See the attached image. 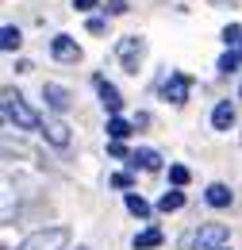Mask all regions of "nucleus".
Wrapping results in <instances>:
<instances>
[{
	"label": "nucleus",
	"instance_id": "f257e3e1",
	"mask_svg": "<svg viewBox=\"0 0 242 250\" xmlns=\"http://www.w3.org/2000/svg\"><path fill=\"white\" fill-rule=\"evenodd\" d=\"M227 239H231V231L223 223H200L177 239V250H223Z\"/></svg>",
	"mask_w": 242,
	"mask_h": 250
},
{
	"label": "nucleus",
	"instance_id": "f03ea898",
	"mask_svg": "<svg viewBox=\"0 0 242 250\" xmlns=\"http://www.w3.org/2000/svg\"><path fill=\"white\" fill-rule=\"evenodd\" d=\"M4 120H8V124H16V127H23V131H42L39 112L23 100L20 89H4Z\"/></svg>",
	"mask_w": 242,
	"mask_h": 250
},
{
	"label": "nucleus",
	"instance_id": "7ed1b4c3",
	"mask_svg": "<svg viewBox=\"0 0 242 250\" xmlns=\"http://www.w3.org/2000/svg\"><path fill=\"white\" fill-rule=\"evenodd\" d=\"M65 243H69L65 227H46V231H35L31 239H23L20 250H65Z\"/></svg>",
	"mask_w": 242,
	"mask_h": 250
},
{
	"label": "nucleus",
	"instance_id": "20e7f679",
	"mask_svg": "<svg viewBox=\"0 0 242 250\" xmlns=\"http://www.w3.org/2000/svg\"><path fill=\"white\" fill-rule=\"evenodd\" d=\"M188 89H192V81H188L184 73H169V77L161 81V89H158V93H161L165 104H184V100H188Z\"/></svg>",
	"mask_w": 242,
	"mask_h": 250
},
{
	"label": "nucleus",
	"instance_id": "39448f33",
	"mask_svg": "<svg viewBox=\"0 0 242 250\" xmlns=\"http://www.w3.org/2000/svg\"><path fill=\"white\" fill-rule=\"evenodd\" d=\"M116 58H120V65L127 69V73H135V69H139V58H142V39H139V35H127V39H120Z\"/></svg>",
	"mask_w": 242,
	"mask_h": 250
},
{
	"label": "nucleus",
	"instance_id": "423d86ee",
	"mask_svg": "<svg viewBox=\"0 0 242 250\" xmlns=\"http://www.w3.org/2000/svg\"><path fill=\"white\" fill-rule=\"evenodd\" d=\"M50 54H54L58 62H77V58H81V46H77L69 35H54V42H50Z\"/></svg>",
	"mask_w": 242,
	"mask_h": 250
},
{
	"label": "nucleus",
	"instance_id": "0eeeda50",
	"mask_svg": "<svg viewBox=\"0 0 242 250\" xmlns=\"http://www.w3.org/2000/svg\"><path fill=\"white\" fill-rule=\"evenodd\" d=\"M96 93H100V100H104V108H108L112 116H120V108H123V96H120V89H116L112 81H104V77H96Z\"/></svg>",
	"mask_w": 242,
	"mask_h": 250
},
{
	"label": "nucleus",
	"instance_id": "6e6552de",
	"mask_svg": "<svg viewBox=\"0 0 242 250\" xmlns=\"http://www.w3.org/2000/svg\"><path fill=\"white\" fill-rule=\"evenodd\" d=\"M231 124H235V104H231V100L215 104V112H212V127H215V131H231Z\"/></svg>",
	"mask_w": 242,
	"mask_h": 250
},
{
	"label": "nucleus",
	"instance_id": "1a4fd4ad",
	"mask_svg": "<svg viewBox=\"0 0 242 250\" xmlns=\"http://www.w3.org/2000/svg\"><path fill=\"white\" fill-rule=\"evenodd\" d=\"M127 166H135V169H139V166H142V169H158V166H161V158L154 154V150H146V146H139V150H131Z\"/></svg>",
	"mask_w": 242,
	"mask_h": 250
},
{
	"label": "nucleus",
	"instance_id": "9d476101",
	"mask_svg": "<svg viewBox=\"0 0 242 250\" xmlns=\"http://www.w3.org/2000/svg\"><path fill=\"white\" fill-rule=\"evenodd\" d=\"M42 135H46L54 146H69V127L61 124V120H50V124H42Z\"/></svg>",
	"mask_w": 242,
	"mask_h": 250
},
{
	"label": "nucleus",
	"instance_id": "9b49d317",
	"mask_svg": "<svg viewBox=\"0 0 242 250\" xmlns=\"http://www.w3.org/2000/svg\"><path fill=\"white\" fill-rule=\"evenodd\" d=\"M42 96H46V104H50L54 112H65V108H69V93H65L61 85H46V89H42Z\"/></svg>",
	"mask_w": 242,
	"mask_h": 250
},
{
	"label": "nucleus",
	"instance_id": "f8f14e48",
	"mask_svg": "<svg viewBox=\"0 0 242 250\" xmlns=\"http://www.w3.org/2000/svg\"><path fill=\"white\" fill-rule=\"evenodd\" d=\"M204 200H208L212 208H231V188H227V185H208Z\"/></svg>",
	"mask_w": 242,
	"mask_h": 250
},
{
	"label": "nucleus",
	"instance_id": "ddd939ff",
	"mask_svg": "<svg viewBox=\"0 0 242 250\" xmlns=\"http://www.w3.org/2000/svg\"><path fill=\"white\" fill-rule=\"evenodd\" d=\"M131 247H135V250H154V247H161V231H158V227H146V231H139Z\"/></svg>",
	"mask_w": 242,
	"mask_h": 250
},
{
	"label": "nucleus",
	"instance_id": "4468645a",
	"mask_svg": "<svg viewBox=\"0 0 242 250\" xmlns=\"http://www.w3.org/2000/svg\"><path fill=\"white\" fill-rule=\"evenodd\" d=\"M20 42H23V35H20V27H12V23H4V31H0V46L12 54V50H20Z\"/></svg>",
	"mask_w": 242,
	"mask_h": 250
},
{
	"label": "nucleus",
	"instance_id": "2eb2a0df",
	"mask_svg": "<svg viewBox=\"0 0 242 250\" xmlns=\"http://www.w3.org/2000/svg\"><path fill=\"white\" fill-rule=\"evenodd\" d=\"M127 212H131V216H139V219H150V204H146L139 192H127Z\"/></svg>",
	"mask_w": 242,
	"mask_h": 250
},
{
	"label": "nucleus",
	"instance_id": "dca6fc26",
	"mask_svg": "<svg viewBox=\"0 0 242 250\" xmlns=\"http://www.w3.org/2000/svg\"><path fill=\"white\" fill-rule=\"evenodd\" d=\"M181 204H184V192H181V188H169V192L158 200V208H161V212H177Z\"/></svg>",
	"mask_w": 242,
	"mask_h": 250
},
{
	"label": "nucleus",
	"instance_id": "f3484780",
	"mask_svg": "<svg viewBox=\"0 0 242 250\" xmlns=\"http://www.w3.org/2000/svg\"><path fill=\"white\" fill-rule=\"evenodd\" d=\"M108 135H112L116 143H123V139L131 135V124H127L123 116H112V120H108Z\"/></svg>",
	"mask_w": 242,
	"mask_h": 250
},
{
	"label": "nucleus",
	"instance_id": "a211bd4d",
	"mask_svg": "<svg viewBox=\"0 0 242 250\" xmlns=\"http://www.w3.org/2000/svg\"><path fill=\"white\" fill-rule=\"evenodd\" d=\"M235 69H242V54H235V50H227V54L219 58V73H235Z\"/></svg>",
	"mask_w": 242,
	"mask_h": 250
},
{
	"label": "nucleus",
	"instance_id": "6ab92c4d",
	"mask_svg": "<svg viewBox=\"0 0 242 250\" xmlns=\"http://www.w3.org/2000/svg\"><path fill=\"white\" fill-rule=\"evenodd\" d=\"M169 185H188V169H184V166H169Z\"/></svg>",
	"mask_w": 242,
	"mask_h": 250
},
{
	"label": "nucleus",
	"instance_id": "aec40b11",
	"mask_svg": "<svg viewBox=\"0 0 242 250\" xmlns=\"http://www.w3.org/2000/svg\"><path fill=\"white\" fill-rule=\"evenodd\" d=\"M223 42H227V46H242V27H235V23L223 27Z\"/></svg>",
	"mask_w": 242,
	"mask_h": 250
},
{
	"label": "nucleus",
	"instance_id": "412c9836",
	"mask_svg": "<svg viewBox=\"0 0 242 250\" xmlns=\"http://www.w3.org/2000/svg\"><path fill=\"white\" fill-rule=\"evenodd\" d=\"M108 154H112V158H123V162H127V158H131V150H127L123 143H116V139H112V143H108Z\"/></svg>",
	"mask_w": 242,
	"mask_h": 250
},
{
	"label": "nucleus",
	"instance_id": "4be33fe9",
	"mask_svg": "<svg viewBox=\"0 0 242 250\" xmlns=\"http://www.w3.org/2000/svg\"><path fill=\"white\" fill-rule=\"evenodd\" d=\"M112 188H131V173H116V177H112Z\"/></svg>",
	"mask_w": 242,
	"mask_h": 250
},
{
	"label": "nucleus",
	"instance_id": "5701e85b",
	"mask_svg": "<svg viewBox=\"0 0 242 250\" xmlns=\"http://www.w3.org/2000/svg\"><path fill=\"white\" fill-rule=\"evenodd\" d=\"M104 27H108V23H104L100 16H92V20H89V31H92V35H100V31H104Z\"/></svg>",
	"mask_w": 242,
	"mask_h": 250
},
{
	"label": "nucleus",
	"instance_id": "b1692460",
	"mask_svg": "<svg viewBox=\"0 0 242 250\" xmlns=\"http://www.w3.org/2000/svg\"><path fill=\"white\" fill-rule=\"evenodd\" d=\"M108 12H116V16L127 12V0H108Z\"/></svg>",
	"mask_w": 242,
	"mask_h": 250
},
{
	"label": "nucleus",
	"instance_id": "393cba45",
	"mask_svg": "<svg viewBox=\"0 0 242 250\" xmlns=\"http://www.w3.org/2000/svg\"><path fill=\"white\" fill-rule=\"evenodd\" d=\"M73 8H77V12H92V8H96V0H73Z\"/></svg>",
	"mask_w": 242,
	"mask_h": 250
},
{
	"label": "nucleus",
	"instance_id": "a878e982",
	"mask_svg": "<svg viewBox=\"0 0 242 250\" xmlns=\"http://www.w3.org/2000/svg\"><path fill=\"white\" fill-rule=\"evenodd\" d=\"M239 93H242V85H239Z\"/></svg>",
	"mask_w": 242,
	"mask_h": 250
},
{
	"label": "nucleus",
	"instance_id": "bb28decb",
	"mask_svg": "<svg viewBox=\"0 0 242 250\" xmlns=\"http://www.w3.org/2000/svg\"><path fill=\"white\" fill-rule=\"evenodd\" d=\"M239 54H242V46H239Z\"/></svg>",
	"mask_w": 242,
	"mask_h": 250
},
{
	"label": "nucleus",
	"instance_id": "cd10ccee",
	"mask_svg": "<svg viewBox=\"0 0 242 250\" xmlns=\"http://www.w3.org/2000/svg\"><path fill=\"white\" fill-rule=\"evenodd\" d=\"M77 250H85V247H77Z\"/></svg>",
	"mask_w": 242,
	"mask_h": 250
},
{
	"label": "nucleus",
	"instance_id": "c85d7f7f",
	"mask_svg": "<svg viewBox=\"0 0 242 250\" xmlns=\"http://www.w3.org/2000/svg\"><path fill=\"white\" fill-rule=\"evenodd\" d=\"M223 250H227V247H223Z\"/></svg>",
	"mask_w": 242,
	"mask_h": 250
}]
</instances>
